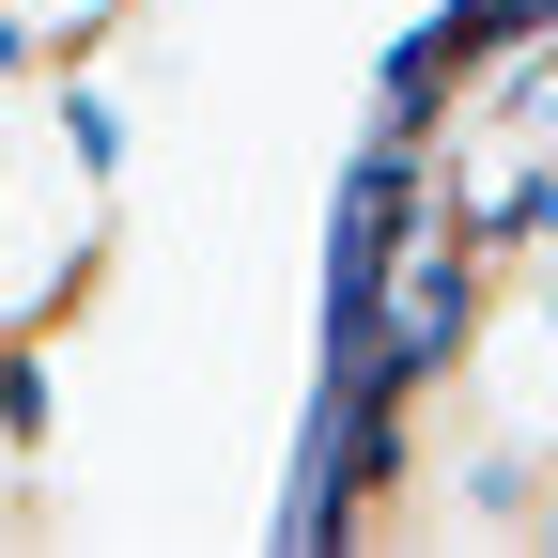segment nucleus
Returning <instances> with one entry per match:
<instances>
[{
  "mask_svg": "<svg viewBox=\"0 0 558 558\" xmlns=\"http://www.w3.org/2000/svg\"><path fill=\"white\" fill-rule=\"evenodd\" d=\"M0 435H47V373L32 357H0Z\"/></svg>",
  "mask_w": 558,
  "mask_h": 558,
  "instance_id": "nucleus-4",
  "label": "nucleus"
},
{
  "mask_svg": "<svg viewBox=\"0 0 558 558\" xmlns=\"http://www.w3.org/2000/svg\"><path fill=\"white\" fill-rule=\"evenodd\" d=\"M16 62H32V32H16V16H0V78H16Z\"/></svg>",
  "mask_w": 558,
  "mask_h": 558,
  "instance_id": "nucleus-5",
  "label": "nucleus"
},
{
  "mask_svg": "<svg viewBox=\"0 0 558 558\" xmlns=\"http://www.w3.org/2000/svg\"><path fill=\"white\" fill-rule=\"evenodd\" d=\"M465 311H481V233L435 218V233L403 248V279H373V373L388 388H435L465 357Z\"/></svg>",
  "mask_w": 558,
  "mask_h": 558,
  "instance_id": "nucleus-1",
  "label": "nucleus"
},
{
  "mask_svg": "<svg viewBox=\"0 0 558 558\" xmlns=\"http://www.w3.org/2000/svg\"><path fill=\"white\" fill-rule=\"evenodd\" d=\"M543 233H558V156H527V186H497L481 248H543Z\"/></svg>",
  "mask_w": 558,
  "mask_h": 558,
  "instance_id": "nucleus-2",
  "label": "nucleus"
},
{
  "mask_svg": "<svg viewBox=\"0 0 558 558\" xmlns=\"http://www.w3.org/2000/svg\"><path fill=\"white\" fill-rule=\"evenodd\" d=\"M62 140H78V171H109V156H124V124H109V94H62Z\"/></svg>",
  "mask_w": 558,
  "mask_h": 558,
  "instance_id": "nucleus-3",
  "label": "nucleus"
},
{
  "mask_svg": "<svg viewBox=\"0 0 558 558\" xmlns=\"http://www.w3.org/2000/svg\"><path fill=\"white\" fill-rule=\"evenodd\" d=\"M543 326H558V295H543Z\"/></svg>",
  "mask_w": 558,
  "mask_h": 558,
  "instance_id": "nucleus-6",
  "label": "nucleus"
}]
</instances>
